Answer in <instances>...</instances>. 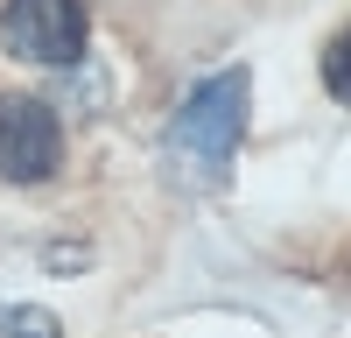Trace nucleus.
<instances>
[{"mask_svg": "<svg viewBox=\"0 0 351 338\" xmlns=\"http://www.w3.org/2000/svg\"><path fill=\"white\" fill-rule=\"evenodd\" d=\"M246 113H253V71L232 64V71H211L204 84H190V99L176 106V127H169V148H176V169L211 190L232 177V155L246 141Z\"/></svg>", "mask_w": 351, "mask_h": 338, "instance_id": "nucleus-1", "label": "nucleus"}, {"mask_svg": "<svg viewBox=\"0 0 351 338\" xmlns=\"http://www.w3.org/2000/svg\"><path fill=\"white\" fill-rule=\"evenodd\" d=\"M84 43H92L84 0H8V8H0V49L21 56V64L71 71L84 56Z\"/></svg>", "mask_w": 351, "mask_h": 338, "instance_id": "nucleus-2", "label": "nucleus"}, {"mask_svg": "<svg viewBox=\"0 0 351 338\" xmlns=\"http://www.w3.org/2000/svg\"><path fill=\"white\" fill-rule=\"evenodd\" d=\"M64 162V120L36 92H0V183H43Z\"/></svg>", "mask_w": 351, "mask_h": 338, "instance_id": "nucleus-3", "label": "nucleus"}, {"mask_svg": "<svg viewBox=\"0 0 351 338\" xmlns=\"http://www.w3.org/2000/svg\"><path fill=\"white\" fill-rule=\"evenodd\" d=\"M0 338H64V324H56L43 303H8L0 310Z\"/></svg>", "mask_w": 351, "mask_h": 338, "instance_id": "nucleus-4", "label": "nucleus"}, {"mask_svg": "<svg viewBox=\"0 0 351 338\" xmlns=\"http://www.w3.org/2000/svg\"><path fill=\"white\" fill-rule=\"evenodd\" d=\"M324 84H330V99H344V106H351V36H337V43H330V56H324Z\"/></svg>", "mask_w": 351, "mask_h": 338, "instance_id": "nucleus-5", "label": "nucleus"}]
</instances>
